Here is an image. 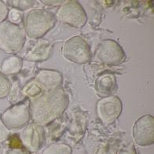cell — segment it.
<instances>
[{"mask_svg": "<svg viewBox=\"0 0 154 154\" xmlns=\"http://www.w3.org/2000/svg\"><path fill=\"white\" fill-rule=\"evenodd\" d=\"M69 106V97L64 90L44 91L32 98L30 104L31 119L33 123L46 126L62 115Z\"/></svg>", "mask_w": 154, "mask_h": 154, "instance_id": "1", "label": "cell"}, {"mask_svg": "<svg viewBox=\"0 0 154 154\" xmlns=\"http://www.w3.org/2000/svg\"><path fill=\"white\" fill-rule=\"evenodd\" d=\"M57 22L53 13L44 9H35L27 14L24 31L31 39H39L51 31Z\"/></svg>", "mask_w": 154, "mask_h": 154, "instance_id": "2", "label": "cell"}, {"mask_svg": "<svg viewBox=\"0 0 154 154\" xmlns=\"http://www.w3.org/2000/svg\"><path fill=\"white\" fill-rule=\"evenodd\" d=\"M26 41L24 29L10 20L0 24V50L9 54L14 55L23 49Z\"/></svg>", "mask_w": 154, "mask_h": 154, "instance_id": "3", "label": "cell"}, {"mask_svg": "<svg viewBox=\"0 0 154 154\" xmlns=\"http://www.w3.org/2000/svg\"><path fill=\"white\" fill-rule=\"evenodd\" d=\"M55 17L56 20L63 24L78 29L84 27L87 20L85 10L81 4L75 0L64 1L57 9Z\"/></svg>", "mask_w": 154, "mask_h": 154, "instance_id": "4", "label": "cell"}, {"mask_svg": "<svg viewBox=\"0 0 154 154\" xmlns=\"http://www.w3.org/2000/svg\"><path fill=\"white\" fill-rule=\"evenodd\" d=\"M62 54L68 61L76 64H85L91 58L90 45L79 35L72 36L65 41L62 47Z\"/></svg>", "mask_w": 154, "mask_h": 154, "instance_id": "5", "label": "cell"}, {"mask_svg": "<svg viewBox=\"0 0 154 154\" xmlns=\"http://www.w3.org/2000/svg\"><path fill=\"white\" fill-rule=\"evenodd\" d=\"M123 103L118 96L109 95L101 97L96 103V113L104 124H113L121 115Z\"/></svg>", "mask_w": 154, "mask_h": 154, "instance_id": "6", "label": "cell"}, {"mask_svg": "<svg viewBox=\"0 0 154 154\" xmlns=\"http://www.w3.org/2000/svg\"><path fill=\"white\" fill-rule=\"evenodd\" d=\"M97 59L104 65L116 66L126 60V54L116 41L105 39L98 45L96 51Z\"/></svg>", "mask_w": 154, "mask_h": 154, "instance_id": "7", "label": "cell"}, {"mask_svg": "<svg viewBox=\"0 0 154 154\" xmlns=\"http://www.w3.org/2000/svg\"><path fill=\"white\" fill-rule=\"evenodd\" d=\"M133 139L138 146H149L154 143V117L146 114L135 120L132 128Z\"/></svg>", "mask_w": 154, "mask_h": 154, "instance_id": "8", "label": "cell"}, {"mask_svg": "<svg viewBox=\"0 0 154 154\" xmlns=\"http://www.w3.org/2000/svg\"><path fill=\"white\" fill-rule=\"evenodd\" d=\"M0 118L10 130H16L28 124L31 120L30 109L26 104H16L8 108Z\"/></svg>", "mask_w": 154, "mask_h": 154, "instance_id": "9", "label": "cell"}, {"mask_svg": "<svg viewBox=\"0 0 154 154\" xmlns=\"http://www.w3.org/2000/svg\"><path fill=\"white\" fill-rule=\"evenodd\" d=\"M22 144L30 152H37L42 148L45 141L43 126L31 123L24 126L20 134Z\"/></svg>", "mask_w": 154, "mask_h": 154, "instance_id": "10", "label": "cell"}, {"mask_svg": "<svg viewBox=\"0 0 154 154\" xmlns=\"http://www.w3.org/2000/svg\"><path fill=\"white\" fill-rule=\"evenodd\" d=\"M35 81L40 89L44 91H50L60 88L62 84L63 77L58 71L44 69L38 72L35 78Z\"/></svg>", "mask_w": 154, "mask_h": 154, "instance_id": "11", "label": "cell"}, {"mask_svg": "<svg viewBox=\"0 0 154 154\" xmlns=\"http://www.w3.org/2000/svg\"><path fill=\"white\" fill-rule=\"evenodd\" d=\"M95 90L97 94L102 97L113 95V94L117 91L116 75L111 72L101 73L95 80Z\"/></svg>", "mask_w": 154, "mask_h": 154, "instance_id": "12", "label": "cell"}, {"mask_svg": "<svg viewBox=\"0 0 154 154\" xmlns=\"http://www.w3.org/2000/svg\"><path fill=\"white\" fill-rule=\"evenodd\" d=\"M52 44L47 40L38 41L26 54L24 60L28 61H46L51 54Z\"/></svg>", "mask_w": 154, "mask_h": 154, "instance_id": "13", "label": "cell"}, {"mask_svg": "<svg viewBox=\"0 0 154 154\" xmlns=\"http://www.w3.org/2000/svg\"><path fill=\"white\" fill-rule=\"evenodd\" d=\"M23 66V59L17 55H10L3 59L1 63V70L5 75L20 72Z\"/></svg>", "mask_w": 154, "mask_h": 154, "instance_id": "14", "label": "cell"}, {"mask_svg": "<svg viewBox=\"0 0 154 154\" xmlns=\"http://www.w3.org/2000/svg\"><path fill=\"white\" fill-rule=\"evenodd\" d=\"M72 149L65 143H52L43 149L42 154H72Z\"/></svg>", "mask_w": 154, "mask_h": 154, "instance_id": "15", "label": "cell"}, {"mask_svg": "<svg viewBox=\"0 0 154 154\" xmlns=\"http://www.w3.org/2000/svg\"><path fill=\"white\" fill-rule=\"evenodd\" d=\"M6 2L8 6H10L14 10H18V11H24V10L32 8L35 4L36 1H33V0H8Z\"/></svg>", "mask_w": 154, "mask_h": 154, "instance_id": "16", "label": "cell"}, {"mask_svg": "<svg viewBox=\"0 0 154 154\" xmlns=\"http://www.w3.org/2000/svg\"><path fill=\"white\" fill-rule=\"evenodd\" d=\"M11 91V83L9 79L2 72H0V99L8 97Z\"/></svg>", "mask_w": 154, "mask_h": 154, "instance_id": "17", "label": "cell"}, {"mask_svg": "<svg viewBox=\"0 0 154 154\" xmlns=\"http://www.w3.org/2000/svg\"><path fill=\"white\" fill-rule=\"evenodd\" d=\"M118 146L114 144H105L101 146L95 154H117Z\"/></svg>", "mask_w": 154, "mask_h": 154, "instance_id": "18", "label": "cell"}, {"mask_svg": "<svg viewBox=\"0 0 154 154\" xmlns=\"http://www.w3.org/2000/svg\"><path fill=\"white\" fill-rule=\"evenodd\" d=\"M10 134V129L3 124V122L2 121L1 118H0V143H2V142L8 139Z\"/></svg>", "mask_w": 154, "mask_h": 154, "instance_id": "19", "label": "cell"}, {"mask_svg": "<svg viewBox=\"0 0 154 154\" xmlns=\"http://www.w3.org/2000/svg\"><path fill=\"white\" fill-rule=\"evenodd\" d=\"M9 14V9L3 1L0 0V24L6 20Z\"/></svg>", "mask_w": 154, "mask_h": 154, "instance_id": "20", "label": "cell"}, {"mask_svg": "<svg viewBox=\"0 0 154 154\" xmlns=\"http://www.w3.org/2000/svg\"><path fill=\"white\" fill-rule=\"evenodd\" d=\"M8 16L10 20V22L14 23V24L20 22V20H21V15H20V12H19L18 10H14V9H13L10 11H9Z\"/></svg>", "mask_w": 154, "mask_h": 154, "instance_id": "21", "label": "cell"}, {"mask_svg": "<svg viewBox=\"0 0 154 154\" xmlns=\"http://www.w3.org/2000/svg\"><path fill=\"white\" fill-rule=\"evenodd\" d=\"M117 154H138L136 149L133 143L127 145V146L122 147L117 152Z\"/></svg>", "mask_w": 154, "mask_h": 154, "instance_id": "22", "label": "cell"}, {"mask_svg": "<svg viewBox=\"0 0 154 154\" xmlns=\"http://www.w3.org/2000/svg\"><path fill=\"white\" fill-rule=\"evenodd\" d=\"M41 2H43L44 4L47 5V6H58L60 5L61 6L62 4L64 1H46V0H41Z\"/></svg>", "mask_w": 154, "mask_h": 154, "instance_id": "23", "label": "cell"}, {"mask_svg": "<svg viewBox=\"0 0 154 154\" xmlns=\"http://www.w3.org/2000/svg\"><path fill=\"white\" fill-rule=\"evenodd\" d=\"M6 154H25L22 150L20 149H9Z\"/></svg>", "mask_w": 154, "mask_h": 154, "instance_id": "24", "label": "cell"}]
</instances>
